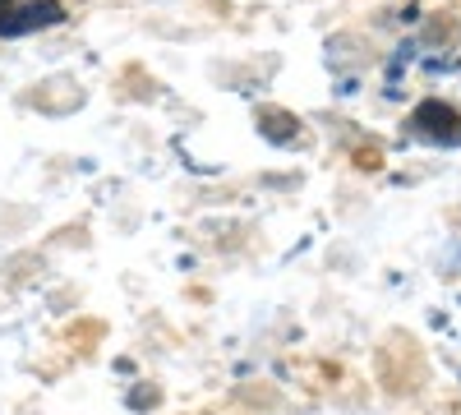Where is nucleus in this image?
<instances>
[{
    "mask_svg": "<svg viewBox=\"0 0 461 415\" xmlns=\"http://www.w3.org/2000/svg\"><path fill=\"white\" fill-rule=\"evenodd\" d=\"M0 10H10V5H5V0H0Z\"/></svg>",
    "mask_w": 461,
    "mask_h": 415,
    "instance_id": "20e7f679",
    "label": "nucleus"
},
{
    "mask_svg": "<svg viewBox=\"0 0 461 415\" xmlns=\"http://www.w3.org/2000/svg\"><path fill=\"white\" fill-rule=\"evenodd\" d=\"M411 134L438 148H461V111L447 102H420L411 111Z\"/></svg>",
    "mask_w": 461,
    "mask_h": 415,
    "instance_id": "f257e3e1",
    "label": "nucleus"
},
{
    "mask_svg": "<svg viewBox=\"0 0 461 415\" xmlns=\"http://www.w3.org/2000/svg\"><path fill=\"white\" fill-rule=\"evenodd\" d=\"M258 134L273 139V143H295V139H300V121L291 116V111L263 106V111H258Z\"/></svg>",
    "mask_w": 461,
    "mask_h": 415,
    "instance_id": "7ed1b4c3",
    "label": "nucleus"
},
{
    "mask_svg": "<svg viewBox=\"0 0 461 415\" xmlns=\"http://www.w3.org/2000/svg\"><path fill=\"white\" fill-rule=\"evenodd\" d=\"M60 19H65L60 0H28V5L0 10V37H23V32H37V28H51Z\"/></svg>",
    "mask_w": 461,
    "mask_h": 415,
    "instance_id": "f03ea898",
    "label": "nucleus"
}]
</instances>
